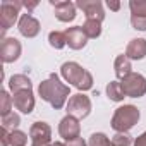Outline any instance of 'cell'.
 I'll list each match as a JSON object with an SVG mask.
<instances>
[{
	"mask_svg": "<svg viewBox=\"0 0 146 146\" xmlns=\"http://www.w3.org/2000/svg\"><path fill=\"white\" fill-rule=\"evenodd\" d=\"M69 93H70L69 86L64 84L57 74H50L48 79L41 81L38 86V95L41 96V100L50 103L55 110H60L65 105Z\"/></svg>",
	"mask_w": 146,
	"mask_h": 146,
	"instance_id": "1",
	"label": "cell"
},
{
	"mask_svg": "<svg viewBox=\"0 0 146 146\" xmlns=\"http://www.w3.org/2000/svg\"><path fill=\"white\" fill-rule=\"evenodd\" d=\"M60 74H62V78L69 84L76 86L79 91H88V90L93 88V76H91V72L83 69L78 62H65V64H62Z\"/></svg>",
	"mask_w": 146,
	"mask_h": 146,
	"instance_id": "2",
	"label": "cell"
},
{
	"mask_svg": "<svg viewBox=\"0 0 146 146\" xmlns=\"http://www.w3.org/2000/svg\"><path fill=\"white\" fill-rule=\"evenodd\" d=\"M139 117H141V113H139L137 107L122 105L113 112V117H112L110 124H112L113 131H117V132H129L139 122Z\"/></svg>",
	"mask_w": 146,
	"mask_h": 146,
	"instance_id": "3",
	"label": "cell"
},
{
	"mask_svg": "<svg viewBox=\"0 0 146 146\" xmlns=\"http://www.w3.org/2000/svg\"><path fill=\"white\" fill-rule=\"evenodd\" d=\"M23 7L24 2H21V0H2V4H0V28H2L0 40H5V31L16 24L19 11Z\"/></svg>",
	"mask_w": 146,
	"mask_h": 146,
	"instance_id": "4",
	"label": "cell"
},
{
	"mask_svg": "<svg viewBox=\"0 0 146 146\" xmlns=\"http://www.w3.org/2000/svg\"><path fill=\"white\" fill-rule=\"evenodd\" d=\"M120 84L125 96L129 98H141L146 95V78L139 72H131L127 78L120 81Z\"/></svg>",
	"mask_w": 146,
	"mask_h": 146,
	"instance_id": "5",
	"label": "cell"
},
{
	"mask_svg": "<svg viewBox=\"0 0 146 146\" xmlns=\"http://www.w3.org/2000/svg\"><path fill=\"white\" fill-rule=\"evenodd\" d=\"M91 112V100L84 93H76L72 95L67 102V115L76 117L78 120L86 119Z\"/></svg>",
	"mask_w": 146,
	"mask_h": 146,
	"instance_id": "6",
	"label": "cell"
},
{
	"mask_svg": "<svg viewBox=\"0 0 146 146\" xmlns=\"http://www.w3.org/2000/svg\"><path fill=\"white\" fill-rule=\"evenodd\" d=\"M31 146H50L52 144V127L46 122H35L29 127Z\"/></svg>",
	"mask_w": 146,
	"mask_h": 146,
	"instance_id": "7",
	"label": "cell"
},
{
	"mask_svg": "<svg viewBox=\"0 0 146 146\" xmlns=\"http://www.w3.org/2000/svg\"><path fill=\"white\" fill-rule=\"evenodd\" d=\"M58 134L60 137H64L65 141H72V139H78L81 137V125H79V120L72 115H65L60 124H58Z\"/></svg>",
	"mask_w": 146,
	"mask_h": 146,
	"instance_id": "8",
	"label": "cell"
},
{
	"mask_svg": "<svg viewBox=\"0 0 146 146\" xmlns=\"http://www.w3.org/2000/svg\"><path fill=\"white\" fill-rule=\"evenodd\" d=\"M76 7L84 12L86 19H95V21H100V23L105 19L103 4L100 0H78Z\"/></svg>",
	"mask_w": 146,
	"mask_h": 146,
	"instance_id": "9",
	"label": "cell"
},
{
	"mask_svg": "<svg viewBox=\"0 0 146 146\" xmlns=\"http://www.w3.org/2000/svg\"><path fill=\"white\" fill-rule=\"evenodd\" d=\"M21 52H23V46L16 38H5L0 43V55H2V60L5 64L16 62L21 57Z\"/></svg>",
	"mask_w": 146,
	"mask_h": 146,
	"instance_id": "10",
	"label": "cell"
},
{
	"mask_svg": "<svg viewBox=\"0 0 146 146\" xmlns=\"http://www.w3.org/2000/svg\"><path fill=\"white\" fill-rule=\"evenodd\" d=\"M50 4L53 5V12L55 17L60 23H70L76 17V4L67 2V0H60V2H55V0H50Z\"/></svg>",
	"mask_w": 146,
	"mask_h": 146,
	"instance_id": "11",
	"label": "cell"
},
{
	"mask_svg": "<svg viewBox=\"0 0 146 146\" xmlns=\"http://www.w3.org/2000/svg\"><path fill=\"white\" fill-rule=\"evenodd\" d=\"M12 103H14V108L19 110L21 113H31L33 108H35V95H33V90H24V91L14 93Z\"/></svg>",
	"mask_w": 146,
	"mask_h": 146,
	"instance_id": "12",
	"label": "cell"
},
{
	"mask_svg": "<svg viewBox=\"0 0 146 146\" xmlns=\"http://www.w3.org/2000/svg\"><path fill=\"white\" fill-rule=\"evenodd\" d=\"M64 33H65V40H67L69 48H72V50H81V48L86 46L88 36L84 35L83 26H72V28H67Z\"/></svg>",
	"mask_w": 146,
	"mask_h": 146,
	"instance_id": "13",
	"label": "cell"
},
{
	"mask_svg": "<svg viewBox=\"0 0 146 146\" xmlns=\"http://www.w3.org/2000/svg\"><path fill=\"white\" fill-rule=\"evenodd\" d=\"M17 29L24 38H35V36H38L41 28H40V21L36 17H33L31 14H23L17 23Z\"/></svg>",
	"mask_w": 146,
	"mask_h": 146,
	"instance_id": "14",
	"label": "cell"
},
{
	"mask_svg": "<svg viewBox=\"0 0 146 146\" xmlns=\"http://www.w3.org/2000/svg\"><path fill=\"white\" fill-rule=\"evenodd\" d=\"M125 57L129 60H143L146 57V40L144 38L131 40L125 48Z\"/></svg>",
	"mask_w": 146,
	"mask_h": 146,
	"instance_id": "15",
	"label": "cell"
},
{
	"mask_svg": "<svg viewBox=\"0 0 146 146\" xmlns=\"http://www.w3.org/2000/svg\"><path fill=\"white\" fill-rule=\"evenodd\" d=\"M9 90L14 95V93L24 91V90H33V84H31V79L26 74H14L9 79Z\"/></svg>",
	"mask_w": 146,
	"mask_h": 146,
	"instance_id": "16",
	"label": "cell"
},
{
	"mask_svg": "<svg viewBox=\"0 0 146 146\" xmlns=\"http://www.w3.org/2000/svg\"><path fill=\"white\" fill-rule=\"evenodd\" d=\"M113 69H115V76L122 81L124 78H127L131 72H132V67H131V60L125 57V55H117L115 62H113Z\"/></svg>",
	"mask_w": 146,
	"mask_h": 146,
	"instance_id": "17",
	"label": "cell"
},
{
	"mask_svg": "<svg viewBox=\"0 0 146 146\" xmlns=\"http://www.w3.org/2000/svg\"><path fill=\"white\" fill-rule=\"evenodd\" d=\"M83 31L88 36V40L90 38H98L102 35V23L95 21V19H86V23L83 24Z\"/></svg>",
	"mask_w": 146,
	"mask_h": 146,
	"instance_id": "18",
	"label": "cell"
},
{
	"mask_svg": "<svg viewBox=\"0 0 146 146\" xmlns=\"http://www.w3.org/2000/svg\"><path fill=\"white\" fill-rule=\"evenodd\" d=\"M107 95H108V98H110L112 102H122V100L125 98V93H124L122 84H120L119 81L108 83V86H107Z\"/></svg>",
	"mask_w": 146,
	"mask_h": 146,
	"instance_id": "19",
	"label": "cell"
},
{
	"mask_svg": "<svg viewBox=\"0 0 146 146\" xmlns=\"http://www.w3.org/2000/svg\"><path fill=\"white\" fill-rule=\"evenodd\" d=\"M48 43H50L52 48H55V50H62V48L67 45L65 33H62V31H52V33L48 35Z\"/></svg>",
	"mask_w": 146,
	"mask_h": 146,
	"instance_id": "20",
	"label": "cell"
},
{
	"mask_svg": "<svg viewBox=\"0 0 146 146\" xmlns=\"http://www.w3.org/2000/svg\"><path fill=\"white\" fill-rule=\"evenodd\" d=\"M12 107H14L12 96H9L7 91H2V93H0V115H2V117L9 115L12 112Z\"/></svg>",
	"mask_w": 146,
	"mask_h": 146,
	"instance_id": "21",
	"label": "cell"
},
{
	"mask_svg": "<svg viewBox=\"0 0 146 146\" xmlns=\"http://www.w3.org/2000/svg\"><path fill=\"white\" fill-rule=\"evenodd\" d=\"M129 9H131V16L146 17V0H131Z\"/></svg>",
	"mask_w": 146,
	"mask_h": 146,
	"instance_id": "22",
	"label": "cell"
},
{
	"mask_svg": "<svg viewBox=\"0 0 146 146\" xmlns=\"http://www.w3.org/2000/svg\"><path fill=\"white\" fill-rule=\"evenodd\" d=\"M21 124V119H19V115L17 113H14V112H11L9 115H5V117H2V127L4 129H7V131H16L17 129V125Z\"/></svg>",
	"mask_w": 146,
	"mask_h": 146,
	"instance_id": "23",
	"label": "cell"
},
{
	"mask_svg": "<svg viewBox=\"0 0 146 146\" xmlns=\"http://www.w3.org/2000/svg\"><path fill=\"white\" fill-rule=\"evenodd\" d=\"M88 146H113V143H112V139H108L103 132H95V134L90 136Z\"/></svg>",
	"mask_w": 146,
	"mask_h": 146,
	"instance_id": "24",
	"label": "cell"
},
{
	"mask_svg": "<svg viewBox=\"0 0 146 146\" xmlns=\"http://www.w3.org/2000/svg\"><path fill=\"white\" fill-rule=\"evenodd\" d=\"M113 146H131L132 144V137L129 132H115V136L112 137Z\"/></svg>",
	"mask_w": 146,
	"mask_h": 146,
	"instance_id": "25",
	"label": "cell"
},
{
	"mask_svg": "<svg viewBox=\"0 0 146 146\" xmlns=\"http://www.w3.org/2000/svg\"><path fill=\"white\" fill-rule=\"evenodd\" d=\"M26 143H28V136L23 131L16 129L11 132V146H26Z\"/></svg>",
	"mask_w": 146,
	"mask_h": 146,
	"instance_id": "26",
	"label": "cell"
},
{
	"mask_svg": "<svg viewBox=\"0 0 146 146\" xmlns=\"http://www.w3.org/2000/svg\"><path fill=\"white\" fill-rule=\"evenodd\" d=\"M131 24H132V28L137 29V31H146V17L131 16Z\"/></svg>",
	"mask_w": 146,
	"mask_h": 146,
	"instance_id": "27",
	"label": "cell"
},
{
	"mask_svg": "<svg viewBox=\"0 0 146 146\" xmlns=\"http://www.w3.org/2000/svg\"><path fill=\"white\" fill-rule=\"evenodd\" d=\"M11 144V131L2 127V132H0V146H9Z\"/></svg>",
	"mask_w": 146,
	"mask_h": 146,
	"instance_id": "28",
	"label": "cell"
},
{
	"mask_svg": "<svg viewBox=\"0 0 146 146\" xmlns=\"http://www.w3.org/2000/svg\"><path fill=\"white\" fill-rule=\"evenodd\" d=\"M65 146H88V144H86V141H84L83 137H78V139L67 141V143H65Z\"/></svg>",
	"mask_w": 146,
	"mask_h": 146,
	"instance_id": "29",
	"label": "cell"
},
{
	"mask_svg": "<svg viewBox=\"0 0 146 146\" xmlns=\"http://www.w3.org/2000/svg\"><path fill=\"white\" fill-rule=\"evenodd\" d=\"M134 146H146V132H143L141 136H137V137H136Z\"/></svg>",
	"mask_w": 146,
	"mask_h": 146,
	"instance_id": "30",
	"label": "cell"
},
{
	"mask_svg": "<svg viewBox=\"0 0 146 146\" xmlns=\"http://www.w3.org/2000/svg\"><path fill=\"white\" fill-rule=\"evenodd\" d=\"M24 7L28 9V14H31V12H33V9H36V7H38V0H31V2H24Z\"/></svg>",
	"mask_w": 146,
	"mask_h": 146,
	"instance_id": "31",
	"label": "cell"
},
{
	"mask_svg": "<svg viewBox=\"0 0 146 146\" xmlns=\"http://www.w3.org/2000/svg\"><path fill=\"white\" fill-rule=\"evenodd\" d=\"M107 7L110 9V11H119L120 9V2H112V0H108V2H107Z\"/></svg>",
	"mask_w": 146,
	"mask_h": 146,
	"instance_id": "32",
	"label": "cell"
},
{
	"mask_svg": "<svg viewBox=\"0 0 146 146\" xmlns=\"http://www.w3.org/2000/svg\"><path fill=\"white\" fill-rule=\"evenodd\" d=\"M50 146H65V144H64V143H60V141H55V143H52Z\"/></svg>",
	"mask_w": 146,
	"mask_h": 146,
	"instance_id": "33",
	"label": "cell"
}]
</instances>
